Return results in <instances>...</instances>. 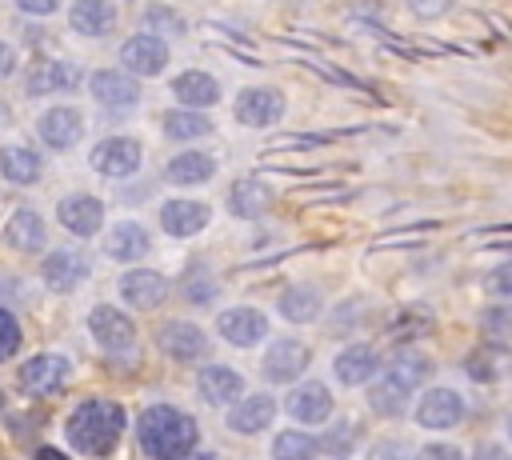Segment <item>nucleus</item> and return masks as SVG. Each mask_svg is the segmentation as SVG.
<instances>
[{"label": "nucleus", "instance_id": "f257e3e1", "mask_svg": "<svg viewBox=\"0 0 512 460\" xmlns=\"http://www.w3.org/2000/svg\"><path fill=\"white\" fill-rule=\"evenodd\" d=\"M428 376H432L428 352L408 348V344L396 348V352L384 360V368H376V376L364 384L368 408H372L376 416H388V420L404 416L408 404H412V396H416V388L428 384Z\"/></svg>", "mask_w": 512, "mask_h": 460}, {"label": "nucleus", "instance_id": "f03ea898", "mask_svg": "<svg viewBox=\"0 0 512 460\" xmlns=\"http://www.w3.org/2000/svg\"><path fill=\"white\" fill-rule=\"evenodd\" d=\"M124 428H128L124 404L92 396V400H80V404L68 412V420H64V440L72 444V452L92 456V460H104V456L116 452Z\"/></svg>", "mask_w": 512, "mask_h": 460}, {"label": "nucleus", "instance_id": "7ed1b4c3", "mask_svg": "<svg viewBox=\"0 0 512 460\" xmlns=\"http://www.w3.org/2000/svg\"><path fill=\"white\" fill-rule=\"evenodd\" d=\"M136 444L148 460H184L200 444V424L176 404H148L136 420Z\"/></svg>", "mask_w": 512, "mask_h": 460}, {"label": "nucleus", "instance_id": "20e7f679", "mask_svg": "<svg viewBox=\"0 0 512 460\" xmlns=\"http://www.w3.org/2000/svg\"><path fill=\"white\" fill-rule=\"evenodd\" d=\"M84 324H88L92 344H96L104 356H112V360H136L140 336H136V324H132L128 312H120L116 304H92Z\"/></svg>", "mask_w": 512, "mask_h": 460}, {"label": "nucleus", "instance_id": "39448f33", "mask_svg": "<svg viewBox=\"0 0 512 460\" xmlns=\"http://www.w3.org/2000/svg\"><path fill=\"white\" fill-rule=\"evenodd\" d=\"M88 168L104 180H128L144 168V144L128 132H112V136H100L92 148H88Z\"/></svg>", "mask_w": 512, "mask_h": 460}, {"label": "nucleus", "instance_id": "423d86ee", "mask_svg": "<svg viewBox=\"0 0 512 460\" xmlns=\"http://www.w3.org/2000/svg\"><path fill=\"white\" fill-rule=\"evenodd\" d=\"M288 112V100L276 84H244L232 100V120L240 128H252V132H268L284 120Z\"/></svg>", "mask_w": 512, "mask_h": 460}, {"label": "nucleus", "instance_id": "0eeeda50", "mask_svg": "<svg viewBox=\"0 0 512 460\" xmlns=\"http://www.w3.org/2000/svg\"><path fill=\"white\" fill-rule=\"evenodd\" d=\"M84 88H88L92 104L112 112V116H124V112L140 108V100H144L140 80L128 76L124 68H96L92 76H84Z\"/></svg>", "mask_w": 512, "mask_h": 460}, {"label": "nucleus", "instance_id": "6e6552de", "mask_svg": "<svg viewBox=\"0 0 512 460\" xmlns=\"http://www.w3.org/2000/svg\"><path fill=\"white\" fill-rule=\"evenodd\" d=\"M116 60H120V68L128 72V76H136V80H152V76H160L164 68H168V60H172V48H168V40L164 36H156V32H132V36H124L120 40V48H116Z\"/></svg>", "mask_w": 512, "mask_h": 460}, {"label": "nucleus", "instance_id": "1a4fd4ad", "mask_svg": "<svg viewBox=\"0 0 512 460\" xmlns=\"http://www.w3.org/2000/svg\"><path fill=\"white\" fill-rule=\"evenodd\" d=\"M32 132H36V140H40L48 152H72V148L84 140L88 120H84V112L72 108V104H48V108L32 120Z\"/></svg>", "mask_w": 512, "mask_h": 460}, {"label": "nucleus", "instance_id": "9d476101", "mask_svg": "<svg viewBox=\"0 0 512 460\" xmlns=\"http://www.w3.org/2000/svg\"><path fill=\"white\" fill-rule=\"evenodd\" d=\"M52 216H56V224H60L68 236H76V240H92L96 232H104V216H108V208H104V200L92 196V192H64V196L56 200Z\"/></svg>", "mask_w": 512, "mask_h": 460}, {"label": "nucleus", "instance_id": "9b49d317", "mask_svg": "<svg viewBox=\"0 0 512 460\" xmlns=\"http://www.w3.org/2000/svg\"><path fill=\"white\" fill-rule=\"evenodd\" d=\"M40 280H44L48 292L68 296V292H76L92 280V260H88L84 248H52L40 260Z\"/></svg>", "mask_w": 512, "mask_h": 460}, {"label": "nucleus", "instance_id": "f8f14e48", "mask_svg": "<svg viewBox=\"0 0 512 460\" xmlns=\"http://www.w3.org/2000/svg\"><path fill=\"white\" fill-rule=\"evenodd\" d=\"M312 364V348L300 336H276L260 356V376L268 384H296Z\"/></svg>", "mask_w": 512, "mask_h": 460}, {"label": "nucleus", "instance_id": "ddd939ff", "mask_svg": "<svg viewBox=\"0 0 512 460\" xmlns=\"http://www.w3.org/2000/svg\"><path fill=\"white\" fill-rule=\"evenodd\" d=\"M16 376H20V388H24L28 396L48 400V396H60V392L68 388V380H72V360L60 356V352H36V356H28V360L20 364Z\"/></svg>", "mask_w": 512, "mask_h": 460}, {"label": "nucleus", "instance_id": "4468645a", "mask_svg": "<svg viewBox=\"0 0 512 460\" xmlns=\"http://www.w3.org/2000/svg\"><path fill=\"white\" fill-rule=\"evenodd\" d=\"M268 312L256 304H232L216 312V336L232 348H256L260 340H268Z\"/></svg>", "mask_w": 512, "mask_h": 460}, {"label": "nucleus", "instance_id": "2eb2a0df", "mask_svg": "<svg viewBox=\"0 0 512 460\" xmlns=\"http://www.w3.org/2000/svg\"><path fill=\"white\" fill-rule=\"evenodd\" d=\"M156 224L172 240H192L212 224V208L204 200H192V196H168L156 208Z\"/></svg>", "mask_w": 512, "mask_h": 460}, {"label": "nucleus", "instance_id": "dca6fc26", "mask_svg": "<svg viewBox=\"0 0 512 460\" xmlns=\"http://www.w3.org/2000/svg\"><path fill=\"white\" fill-rule=\"evenodd\" d=\"M412 416H416V424L428 428V432H448V428L464 424V416H468V400H464L456 388L436 384V388H428V392L416 400Z\"/></svg>", "mask_w": 512, "mask_h": 460}, {"label": "nucleus", "instance_id": "f3484780", "mask_svg": "<svg viewBox=\"0 0 512 460\" xmlns=\"http://www.w3.org/2000/svg\"><path fill=\"white\" fill-rule=\"evenodd\" d=\"M156 348L176 364H196L208 356V332L196 320H164L156 328Z\"/></svg>", "mask_w": 512, "mask_h": 460}, {"label": "nucleus", "instance_id": "a211bd4d", "mask_svg": "<svg viewBox=\"0 0 512 460\" xmlns=\"http://www.w3.org/2000/svg\"><path fill=\"white\" fill-rule=\"evenodd\" d=\"M284 412L304 424V428H316V424H328L332 412H336V400H332V388L320 384V380H296L284 396Z\"/></svg>", "mask_w": 512, "mask_h": 460}, {"label": "nucleus", "instance_id": "6ab92c4d", "mask_svg": "<svg viewBox=\"0 0 512 460\" xmlns=\"http://www.w3.org/2000/svg\"><path fill=\"white\" fill-rule=\"evenodd\" d=\"M116 292L132 312H152L168 300V276L156 272V268H132L128 264L116 280Z\"/></svg>", "mask_w": 512, "mask_h": 460}, {"label": "nucleus", "instance_id": "aec40b11", "mask_svg": "<svg viewBox=\"0 0 512 460\" xmlns=\"http://www.w3.org/2000/svg\"><path fill=\"white\" fill-rule=\"evenodd\" d=\"M220 172V160L208 152V148H184V152H172L168 164H164V180L172 188H204L212 184Z\"/></svg>", "mask_w": 512, "mask_h": 460}, {"label": "nucleus", "instance_id": "412c9836", "mask_svg": "<svg viewBox=\"0 0 512 460\" xmlns=\"http://www.w3.org/2000/svg\"><path fill=\"white\" fill-rule=\"evenodd\" d=\"M120 24L116 0H72L68 4V32L80 40H104Z\"/></svg>", "mask_w": 512, "mask_h": 460}, {"label": "nucleus", "instance_id": "4be33fe9", "mask_svg": "<svg viewBox=\"0 0 512 460\" xmlns=\"http://www.w3.org/2000/svg\"><path fill=\"white\" fill-rule=\"evenodd\" d=\"M276 412H280V404L272 392H244L240 400L228 404V428L240 436H256V432L272 428Z\"/></svg>", "mask_w": 512, "mask_h": 460}, {"label": "nucleus", "instance_id": "5701e85b", "mask_svg": "<svg viewBox=\"0 0 512 460\" xmlns=\"http://www.w3.org/2000/svg\"><path fill=\"white\" fill-rule=\"evenodd\" d=\"M148 252H152V232H148L140 220H132V216L116 220V224L104 232V256L116 260V264H136V260H144Z\"/></svg>", "mask_w": 512, "mask_h": 460}, {"label": "nucleus", "instance_id": "b1692460", "mask_svg": "<svg viewBox=\"0 0 512 460\" xmlns=\"http://www.w3.org/2000/svg\"><path fill=\"white\" fill-rule=\"evenodd\" d=\"M168 92H172L176 104L200 108V112L216 108L220 96H224V92H220V80H216L212 72H204V68H184V72H176V76L168 80Z\"/></svg>", "mask_w": 512, "mask_h": 460}, {"label": "nucleus", "instance_id": "393cba45", "mask_svg": "<svg viewBox=\"0 0 512 460\" xmlns=\"http://www.w3.org/2000/svg\"><path fill=\"white\" fill-rule=\"evenodd\" d=\"M380 368V352L364 340H352L344 344L336 356H332V376L344 384V388H364Z\"/></svg>", "mask_w": 512, "mask_h": 460}, {"label": "nucleus", "instance_id": "a878e982", "mask_svg": "<svg viewBox=\"0 0 512 460\" xmlns=\"http://www.w3.org/2000/svg\"><path fill=\"white\" fill-rule=\"evenodd\" d=\"M44 244H48V224H44V216L36 212V208H16L12 216H8V224H4V248H12V252H20V256H36V252H44Z\"/></svg>", "mask_w": 512, "mask_h": 460}, {"label": "nucleus", "instance_id": "bb28decb", "mask_svg": "<svg viewBox=\"0 0 512 460\" xmlns=\"http://www.w3.org/2000/svg\"><path fill=\"white\" fill-rule=\"evenodd\" d=\"M196 392H200L204 404L228 408L232 400L244 396V376H240V368H232V364H204V368L196 372Z\"/></svg>", "mask_w": 512, "mask_h": 460}, {"label": "nucleus", "instance_id": "cd10ccee", "mask_svg": "<svg viewBox=\"0 0 512 460\" xmlns=\"http://www.w3.org/2000/svg\"><path fill=\"white\" fill-rule=\"evenodd\" d=\"M0 176H4V184H12V188H32V184H40V176H44V156H40L32 144L8 140V144H0Z\"/></svg>", "mask_w": 512, "mask_h": 460}, {"label": "nucleus", "instance_id": "c85d7f7f", "mask_svg": "<svg viewBox=\"0 0 512 460\" xmlns=\"http://www.w3.org/2000/svg\"><path fill=\"white\" fill-rule=\"evenodd\" d=\"M272 200H276V192H272V184H264L260 176H236V180L228 184V196H224V204H228V212H232L236 220H256L260 212H268Z\"/></svg>", "mask_w": 512, "mask_h": 460}, {"label": "nucleus", "instance_id": "c756f323", "mask_svg": "<svg viewBox=\"0 0 512 460\" xmlns=\"http://www.w3.org/2000/svg\"><path fill=\"white\" fill-rule=\"evenodd\" d=\"M464 372L472 384H500L508 372H512V348L492 340V344H480L464 356Z\"/></svg>", "mask_w": 512, "mask_h": 460}, {"label": "nucleus", "instance_id": "7c9ffc66", "mask_svg": "<svg viewBox=\"0 0 512 460\" xmlns=\"http://www.w3.org/2000/svg\"><path fill=\"white\" fill-rule=\"evenodd\" d=\"M160 132H164L168 140H176V144H196V140H204V136L216 132V120H212L208 112H200V108L176 104V108L160 112Z\"/></svg>", "mask_w": 512, "mask_h": 460}, {"label": "nucleus", "instance_id": "2f4dec72", "mask_svg": "<svg viewBox=\"0 0 512 460\" xmlns=\"http://www.w3.org/2000/svg\"><path fill=\"white\" fill-rule=\"evenodd\" d=\"M276 312L288 320V324H312L320 320L324 312V292L316 284H288L276 300Z\"/></svg>", "mask_w": 512, "mask_h": 460}, {"label": "nucleus", "instance_id": "473e14b6", "mask_svg": "<svg viewBox=\"0 0 512 460\" xmlns=\"http://www.w3.org/2000/svg\"><path fill=\"white\" fill-rule=\"evenodd\" d=\"M40 68H44L48 96H72V92L84 88V76H88V72H84L76 60H68V56H44Z\"/></svg>", "mask_w": 512, "mask_h": 460}, {"label": "nucleus", "instance_id": "72a5a7b5", "mask_svg": "<svg viewBox=\"0 0 512 460\" xmlns=\"http://www.w3.org/2000/svg\"><path fill=\"white\" fill-rule=\"evenodd\" d=\"M180 292H184V300L188 304H212L216 296H220V280H216V272L204 264V260H196V264H188L184 268V276H180Z\"/></svg>", "mask_w": 512, "mask_h": 460}, {"label": "nucleus", "instance_id": "f704fd0d", "mask_svg": "<svg viewBox=\"0 0 512 460\" xmlns=\"http://www.w3.org/2000/svg\"><path fill=\"white\" fill-rule=\"evenodd\" d=\"M320 452L332 460H352V452L360 448V428L352 420H328V428L316 436Z\"/></svg>", "mask_w": 512, "mask_h": 460}, {"label": "nucleus", "instance_id": "c9c22d12", "mask_svg": "<svg viewBox=\"0 0 512 460\" xmlns=\"http://www.w3.org/2000/svg\"><path fill=\"white\" fill-rule=\"evenodd\" d=\"M272 460H316L320 452V440L312 432H300V428H284L272 436Z\"/></svg>", "mask_w": 512, "mask_h": 460}, {"label": "nucleus", "instance_id": "e433bc0d", "mask_svg": "<svg viewBox=\"0 0 512 460\" xmlns=\"http://www.w3.org/2000/svg\"><path fill=\"white\" fill-rule=\"evenodd\" d=\"M140 24H144V32H156V36H164V40L188 32V16H184L180 8H172V4H160V0L140 12Z\"/></svg>", "mask_w": 512, "mask_h": 460}, {"label": "nucleus", "instance_id": "4c0bfd02", "mask_svg": "<svg viewBox=\"0 0 512 460\" xmlns=\"http://www.w3.org/2000/svg\"><path fill=\"white\" fill-rule=\"evenodd\" d=\"M480 332H484L488 340L512 344V300L484 304V308H480Z\"/></svg>", "mask_w": 512, "mask_h": 460}, {"label": "nucleus", "instance_id": "58836bf2", "mask_svg": "<svg viewBox=\"0 0 512 460\" xmlns=\"http://www.w3.org/2000/svg\"><path fill=\"white\" fill-rule=\"evenodd\" d=\"M20 340H24L20 320H16L8 308H0V364H8V360L20 352Z\"/></svg>", "mask_w": 512, "mask_h": 460}, {"label": "nucleus", "instance_id": "ea45409f", "mask_svg": "<svg viewBox=\"0 0 512 460\" xmlns=\"http://www.w3.org/2000/svg\"><path fill=\"white\" fill-rule=\"evenodd\" d=\"M296 64H304V68H312V72H320L324 80H332V84H344V88H360V80H352L348 72H340L336 64H328V60H312V56H296Z\"/></svg>", "mask_w": 512, "mask_h": 460}, {"label": "nucleus", "instance_id": "a19ab883", "mask_svg": "<svg viewBox=\"0 0 512 460\" xmlns=\"http://www.w3.org/2000/svg\"><path fill=\"white\" fill-rule=\"evenodd\" d=\"M488 292L500 300H512V260H504L500 268L488 272Z\"/></svg>", "mask_w": 512, "mask_h": 460}, {"label": "nucleus", "instance_id": "79ce46f5", "mask_svg": "<svg viewBox=\"0 0 512 460\" xmlns=\"http://www.w3.org/2000/svg\"><path fill=\"white\" fill-rule=\"evenodd\" d=\"M368 460H412V448H408L404 440H380V444L368 452Z\"/></svg>", "mask_w": 512, "mask_h": 460}, {"label": "nucleus", "instance_id": "37998d69", "mask_svg": "<svg viewBox=\"0 0 512 460\" xmlns=\"http://www.w3.org/2000/svg\"><path fill=\"white\" fill-rule=\"evenodd\" d=\"M412 460H464V452L456 448V444H424V448H416L412 452Z\"/></svg>", "mask_w": 512, "mask_h": 460}, {"label": "nucleus", "instance_id": "c03bdc74", "mask_svg": "<svg viewBox=\"0 0 512 460\" xmlns=\"http://www.w3.org/2000/svg\"><path fill=\"white\" fill-rule=\"evenodd\" d=\"M12 4H16L24 16H36V20H44V16H56L64 0H12Z\"/></svg>", "mask_w": 512, "mask_h": 460}, {"label": "nucleus", "instance_id": "a18cd8bd", "mask_svg": "<svg viewBox=\"0 0 512 460\" xmlns=\"http://www.w3.org/2000/svg\"><path fill=\"white\" fill-rule=\"evenodd\" d=\"M408 8H412L420 20H440V16L452 8V0H408Z\"/></svg>", "mask_w": 512, "mask_h": 460}, {"label": "nucleus", "instance_id": "49530a36", "mask_svg": "<svg viewBox=\"0 0 512 460\" xmlns=\"http://www.w3.org/2000/svg\"><path fill=\"white\" fill-rule=\"evenodd\" d=\"M360 308H364V300H344V304H340V308H336V312H340V316H332V320H328V324H332V328H336V332H340V328H344V324H348V320H352V324H356V320H360Z\"/></svg>", "mask_w": 512, "mask_h": 460}, {"label": "nucleus", "instance_id": "de8ad7c7", "mask_svg": "<svg viewBox=\"0 0 512 460\" xmlns=\"http://www.w3.org/2000/svg\"><path fill=\"white\" fill-rule=\"evenodd\" d=\"M12 72H16V48H12V44L0 36V84H4Z\"/></svg>", "mask_w": 512, "mask_h": 460}, {"label": "nucleus", "instance_id": "09e8293b", "mask_svg": "<svg viewBox=\"0 0 512 460\" xmlns=\"http://www.w3.org/2000/svg\"><path fill=\"white\" fill-rule=\"evenodd\" d=\"M472 460H512V456H508V448H504V444L488 440V444H480V448L472 452Z\"/></svg>", "mask_w": 512, "mask_h": 460}, {"label": "nucleus", "instance_id": "8fccbe9b", "mask_svg": "<svg viewBox=\"0 0 512 460\" xmlns=\"http://www.w3.org/2000/svg\"><path fill=\"white\" fill-rule=\"evenodd\" d=\"M36 460H68V456H64L60 448H48V444H44V448H36Z\"/></svg>", "mask_w": 512, "mask_h": 460}, {"label": "nucleus", "instance_id": "3c124183", "mask_svg": "<svg viewBox=\"0 0 512 460\" xmlns=\"http://www.w3.org/2000/svg\"><path fill=\"white\" fill-rule=\"evenodd\" d=\"M184 460H220V456H216V452H200V448H192Z\"/></svg>", "mask_w": 512, "mask_h": 460}, {"label": "nucleus", "instance_id": "603ef678", "mask_svg": "<svg viewBox=\"0 0 512 460\" xmlns=\"http://www.w3.org/2000/svg\"><path fill=\"white\" fill-rule=\"evenodd\" d=\"M504 436H508V440H512V412H508V416H504Z\"/></svg>", "mask_w": 512, "mask_h": 460}]
</instances>
